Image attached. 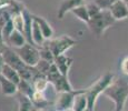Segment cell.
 Returning a JSON list of instances; mask_svg holds the SVG:
<instances>
[{"instance_id": "5", "label": "cell", "mask_w": 128, "mask_h": 111, "mask_svg": "<svg viewBox=\"0 0 128 111\" xmlns=\"http://www.w3.org/2000/svg\"><path fill=\"white\" fill-rule=\"evenodd\" d=\"M77 41L70 36L67 34H62V36L58 37V38H51L49 40H46V44L50 51L54 53V56L57 57L60 55H65L69 49H71L74 46H76Z\"/></svg>"}, {"instance_id": "13", "label": "cell", "mask_w": 128, "mask_h": 111, "mask_svg": "<svg viewBox=\"0 0 128 111\" xmlns=\"http://www.w3.org/2000/svg\"><path fill=\"white\" fill-rule=\"evenodd\" d=\"M32 19L38 23L39 28H40L41 32H42L44 37H45L46 40H49L54 37V29L51 27V24L46 20L45 18L40 16H37V14H32Z\"/></svg>"}, {"instance_id": "36", "label": "cell", "mask_w": 128, "mask_h": 111, "mask_svg": "<svg viewBox=\"0 0 128 111\" xmlns=\"http://www.w3.org/2000/svg\"><path fill=\"white\" fill-rule=\"evenodd\" d=\"M66 111H74V109L71 108V109H68V110H66Z\"/></svg>"}, {"instance_id": "4", "label": "cell", "mask_w": 128, "mask_h": 111, "mask_svg": "<svg viewBox=\"0 0 128 111\" xmlns=\"http://www.w3.org/2000/svg\"><path fill=\"white\" fill-rule=\"evenodd\" d=\"M47 80L49 83L54 86L55 90L57 92H67V91H74L75 89L70 85L69 80H68V76H64L59 72L57 66L55 63H51L50 69H49L48 73L46 75Z\"/></svg>"}, {"instance_id": "26", "label": "cell", "mask_w": 128, "mask_h": 111, "mask_svg": "<svg viewBox=\"0 0 128 111\" xmlns=\"http://www.w3.org/2000/svg\"><path fill=\"white\" fill-rule=\"evenodd\" d=\"M39 52H40V59L49 61V62H54V60H55V56H54V53L51 52L50 49H49L46 44H44L42 47L39 48Z\"/></svg>"}, {"instance_id": "29", "label": "cell", "mask_w": 128, "mask_h": 111, "mask_svg": "<svg viewBox=\"0 0 128 111\" xmlns=\"http://www.w3.org/2000/svg\"><path fill=\"white\" fill-rule=\"evenodd\" d=\"M94 1L104 10V9H109V7L112 6L114 2H116L117 0H94Z\"/></svg>"}, {"instance_id": "7", "label": "cell", "mask_w": 128, "mask_h": 111, "mask_svg": "<svg viewBox=\"0 0 128 111\" xmlns=\"http://www.w3.org/2000/svg\"><path fill=\"white\" fill-rule=\"evenodd\" d=\"M82 90H74V91H67V92H58L57 99H56L55 108L56 111H66L68 109H71L74 105L75 97Z\"/></svg>"}, {"instance_id": "31", "label": "cell", "mask_w": 128, "mask_h": 111, "mask_svg": "<svg viewBox=\"0 0 128 111\" xmlns=\"http://www.w3.org/2000/svg\"><path fill=\"white\" fill-rule=\"evenodd\" d=\"M7 43L4 39V36H2V29H1V26H0V53L4 52V50L7 48Z\"/></svg>"}, {"instance_id": "18", "label": "cell", "mask_w": 128, "mask_h": 111, "mask_svg": "<svg viewBox=\"0 0 128 111\" xmlns=\"http://www.w3.org/2000/svg\"><path fill=\"white\" fill-rule=\"evenodd\" d=\"M17 100H18V111H34V105L30 97L24 95L21 92H17Z\"/></svg>"}, {"instance_id": "32", "label": "cell", "mask_w": 128, "mask_h": 111, "mask_svg": "<svg viewBox=\"0 0 128 111\" xmlns=\"http://www.w3.org/2000/svg\"><path fill=\"white\" fill-rule=\"evenodd\" d=\"M14 0H0V8H7L12 3Z\"/></svg>"}, {"instance_id": "12", "label": "cell", "mask_w": 128, "mask_h": 111, "mask_svg": "<svg viewBox=\"0 0 128 111\" xmlns=\"http://www.w3.org/2000/svg\"><path fill=\"white\" fill-rule=\"evenodd\" d=\"M54 63L57 66L59 72L64 76H68V72H69V69L71 65H72V59L70 57L66 56V55H60L55 57V60H54Z\"/></svg>"}, {"instance_id": "38", "label": "cell", "mask_w": 128, "mask_h": 111, "mask_svg": "<svg viewBox=\"0 0 128 111\" xmlns=\"http://www.w3.org/2000/svg\"><path fill=\"white\" fill-rule=\"evenodd\" d=\"M85 111H92V110H89V109H86Z\"/></svg>"}, {"instance_id": "19", "label": "cell", "mask_w": 128, "mask_h": 111, "mask_svg": "<svg viewBox=\"0 0 128 111\" xmlns=\"http://www.w3.org/2000/svg\"><path fill=\"white\" fill-rule=\"evenodd\" d=\"M1 75L4 76V78L8 79V80H10V81H12V82L17 83V85H18L19 81L21 80V78H20V76H19L18 71H17L16 69H14L12 67H10L9 65H7V63H4V66L2 67Z\"/></svg>"}, {"instance_id": "8", "label": "cell", "mask_w": 128, "mask_h": 111, "mask_svg": "<svg viewBox=\"0 0 128 111\" xmlns=\"http://www.w3.org/2000/svg\"><path fill=\"white\" fill-rule=\"evenodd\" d=\"M2 56H4V63L9 65L14 69H16L18 72L27 67V65L22 61V59L14 51V49L10 48V47H7L4 49V52H2Z\"/></svg>"}, {"instance_id": "9", "label": "cell", "mask_w": 128, "mask_h": 111, "mask_svg": "<svg viewBox=\"0 0 128 111\" xmlns=\"http://www.w3.org/2000/svg\"><path fill=\"white\" fill-rule=\"evenodd\" d=\"M108 10L110 11L112 16L116 21L128 18V6L124 0H117L109 7Z\"/></svg>"}, {"instance_id": "11", "label": "cell", "mask_w": 128, "mask_h": 111, "mask_svg": "<svg viewBox=\"0 0 128 111\" xmlns=\"http://www.w3.org/2000/svg\"><path fill=\"white\" fill-rule=\"evenodd\" d=\"M24 20V34L27 39V42L34 44L32 41V26H34V19H32V13H30V11L28 9L24 8L22 11ZM35 46V44H34Z\"/></svg>"}, {"instance_id": "22", "label": "cell", "mask_w": 128, "mask_h": 111, "mask_svg": "<svg viewBox=\"0 0 128 111\" xmlns=\"http://www.w3.org/2000/svg\"><path fill=\"white\" fill-rule=\"evenodd\" d=\"M71 13L75 14L76 18H78L80 21L85 22V23H88V21L90 20V16H89V13H88L87 7H86L85 3L82 4V6L76 7L75 9H72Z\"/></svg>"}, {"instance_id": "1", "label": "cell", "mask_w": 128, "mask_h": 111, "mask_svg": "<svg viewBox=\"0 0 128 111\" xmlns=\"http://www.w3.org/2000/svg\"><path fill=\"white\" fill-rule=\"evenodd\" d=\"M104 95L115 103V111H124V107L128 99V81L122 78L114 79Z\"/></svg>"}, {"instance_id": "15", "label": "cell", "mask_w": 128, "mask_h": 111, "mask_svg": "<svg viewBox=\"0 0 128 111\" xmlns=\"http://www.w3.org/2000/svg\"><path fill=\"white\" fill-rule=\"evenodd\" d=\"M27 43V39L24 37V34L22 32H19V31L14 30L11 33V36L9 37V39L7 40V46L10 47L12 49H18L21 48L24 44Z\"/></svg>"}, {"instance_id": "27", "label": "cell", "mask_w": 128, "mask_h": 111, "mask_svg": "<svg viewBox=\"0 0 128 111\" xmlns=\"http://www.w3.org/2000/svg\"><path fill=\"white\" fill-rule=\"evenodd\" d=\"M52 62H49V61H46V60H42V59H40L39 60V62L37 63L36 66V69L39 71L40 73H42V75H47L49 71V69H50V66Z\"/></svg>"}, {"instance_id": "23", "label": "cell", "mask_w": 128, "mask_h": 111, "mask_svg": "<svg viewBox=\"0 0 128 111\" xmlns=\"http://www.w3.org/2000/svg\"><path fill=\"white\" fill-rule=\"evenodd\" d=\"M34 91H35V89H34V86H32V82H31V81L24 80V79H21V80L19 81L18 92H21V93H24V95H26V96H28V97L31 98Z\"/></svg>"}, {"instance_id": "20", "label": "cell", "mask_w": 128, "mask_h": 111, "mask_svg": "<svg viewBox=\"0 0 128 111\" xmlns=\"http://www.w3.org/2000/svg\"><path fill=\"white\" fill-rule=\"evenodd\" d=\"M31 82H32L35 91H40V92H45L49 85V81L47 80V77L44 75H37L31 80Z\"/></svg>"}, {"instance_id": "21", "label": "cell", "mask_w": 128, "mask_h": 111, "mask_svg": "<svg viewBox=\"0 0 128 111\" xmlns=\"http://www.w3.org/2000/svg\"><path fill=\"white\" fill-rule=\"evenodd\" d=\"M32 41H34V44L38 48L44 46V43L46 42V39L44 37L42 32H41L40 28H39L38 23L34 20V26H32Z\"/></svg>"}, {"instance_id": "28", "label": "cell", "mask_w": 128, "mask_h": 111, "mask_svg": "<svg viewBox=\"0 0 128 111\" xmlns=\"http://www.w3.org/2000/svg\"><path fill=\"white\" fill-rule=\"evenodd\" d=\"M86 7H87V10H88V13H89L90 18H92V17L97 16V14H98V13H99L100 11L102 10V9L100 8V7L98 6V4L96 3L95 1L88 2V3L86 4Z\"/></svg>"}, {"instance_id": "35", "label": "cell", "mask_w": 128, "mask_h": 111, "mask_svg": "<svg viewBox=\"0 0 128 111\" xmlns=\"http://www.w3.org/2000/svg\"><path fill=\"white\" fill-rule=\"evenodd\" d=\"M34 111H44V110H39V109H34Z\"/></svg>"}, {"instance_id": "30", "label": "cell", "mask_w": 128, "mask_h": 111, "mask_svg": "<svg viewBox=\"0 0 128 111\" xmlns=\"http://www.w3.org/2000/svg\"><path fill=\"white\" fill-rule=\"evenodd\" d=\"M120 70H122V72L124 75L128 76V56L125 57L122 60V62H120Z\"/></svg>"}, {"instance_id": "33", "label": "cell", "mask_w": 128, "mask_h": 111, "mask_svg": "<svg viewBox=\"0 0 128 111\" xmlns=\"http://www.w3.org/2000/svg\"><path fill=\"white\" fill-rule=\"evenodd\" d=\"M4 66V56L2 53H0V73H1V70H2V67Z\"/></svg>"}, {"instance_id": "14", "label": "cell", "mask_w": 128, "mask_h": 111, "mask_svg": "<svg viewBox=\"0 0 128 111\" xmlns=\"http://www.w3.org/2000/svg\"><path fill=\"white\" fill-rule=\"evenodd\" d=\"M0 88H1V93L4 96H14L18 92V85L12 81L8 80L0 73Z\"/></svg>"}, {"instance_id": "24", "label": "cell", "mask_w": 128, "mask_h": 111, "mask_svg": "<svg viewBox=\"0 0 128 111\" xmlns=\"http://www.w3.org/2000/svg\"><path fill=\"white\" fill-rule=\"evenodd\" d=\"M12 22H14V30L19 31V32L24 33V16L22 12L21 13H16L11 17Z\"/></svg>"}, {"instance_id": "17", "label": "cell", "mask_w": 128, "mask_h": 111, "mask_svg": "<svg viewBox=\"0 0 128 111\" xmlns=\"http://www.w3.org/2000/svg\"><path fill=\"white\" fill-rule=\"evenodd\" d=\"M72 109L74 111H85L86 109H88V100L86 97V90H82L75 97Z\"/></svg>"}, {"instance_id": "37", "label": "cell", "mask_w": 128, "mask_h": 111, "mask_svg": "<svg viewBox=\"0 0 128 111\" xmlns=\"http://www.w3.org/2000/svg\"><path fill=\"white\" fill-rule=\"evenodd\" d=\"M124 1L126 2V3H127V6H128V0H124Z\"/></svg>"}, {"instance_id": "10", "label": "cell", "mask_w": 128, "mask_h": 111, "mask_svg": "<svg viewBox=\"0 0 128 111\" xmlns=\"http://www.w3.org/2000/svg\"><path fill=\"white\" fill-rule=\"evenodd\" d=\"M84 3H85V0H62L57 11L58 19H64V17L68 12H71L72 9H75L78 6H82Z\"/></svg>"}, {"instance_id": "34", "label": "cell", "mask_w": 128, "mask_h": 111, "mask_svg": "<svg viewBox=\"0 0 128 111\" xmlns=\"http://www.w3.org/2000/svg\"><path fill=\"white\" fill-rule=\"evenodd\" d=\"M2 11H4V8H0V19H1V16H2Z\"/></svg>"}, {"instance_id": "16", "label": "cell", "mask_w": 128, "mask_h": 111, "mask_svg": "<svg viewBox=\"0 0 128 111\" xmlns=\"http://www.w3.org/2000/svg\"><path fill=\"white\" fill-rule=\"evenodd\" d=\"M31 101L35 109L39 110H44L46 107L49 106V101L47 100L45 92H40V91H34L32 96H31Z\"/></svg>"}, {"instance_id": "2", "label": "cell", "mask_w": 128, "mask_h": 111, "mask_svg": "<svg viewBox=\"0 0 128 111\" xmlns=\"http://www.w3.org/2000/svg\"><path fill=\"white\" fill-rule=\"evenodd\" d=\"M114 79H115L114 73L106 72L94 85H92L88 89H86V97H87V100H88V109L94 111L98 97L102 93H104V91L114 81Z\"/></svg>"}, {"instance_id": "3", "label": "cell", "mask_w": 128, "mask_h": 111, "mask_svg": "<svg viewBox=\"0 0 128 111\" xmlns=\"http://www.w3.org/2000/svg\"><path fill=\"white\" fill-rule=\"evenodd\" d=\"M115 22H116V20H115L114 17L112 16L110 11L108 10V9H104V10L100 11L97 16L90 18L87 26L94 36L97 39H99L104 36L105 31L107 30L109 27H112Z\"/></svg>"}, {"instance_id": "25", "label": "cell", "mask_w": 128, "mask_h": 111, "mask_svg": "<svg viewBox=\"0 0 128 111\" xmlns=\"http://www.w3.org/2000/svg\"><path fill=\"white\" fill-rule=\"evenodd\" d=\"M2 29V36H4V39L7 43V40L9 39V37L11 36V33L14 31V22H12V19L8 20L4 26H1Z\"/></svg>"}, {"instance_id": "6", "label": "cell", "mask_w": 128, "mask_h": 111, "mask_svg": "<svg viewBox=\"0 0 128 111\" xmlns=\"http://www.w3.org/2000/svg\"><path fill=\"white\" fill-rule=\"evenodd\" d=\"M17 53L19 55L22 61L26 63L27 66L30 67H36L37 63L40 60V52H39V48L31 43L27 42L26 44H24L21 48L14 49Z\"/></svg>"}]
</instances>
